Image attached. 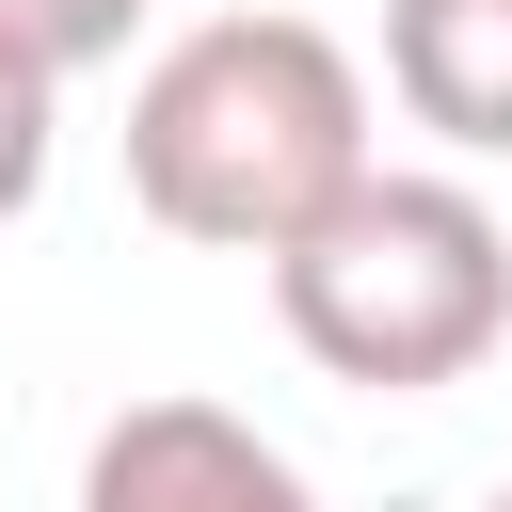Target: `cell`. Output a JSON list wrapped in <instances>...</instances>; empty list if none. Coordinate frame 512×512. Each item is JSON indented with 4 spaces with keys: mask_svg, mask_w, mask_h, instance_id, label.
Masks as SVG:
<instances>
[{
    "mask_svg": "<svg viewBox=\"0 0 512 512\" xmlns=\"http://www.w3.org/2000/svg\"><path fill=\"white\" fill-rule=\"evenodd\" d=\"M384 96L448 160H512V0H384Z\"/></svg>",
    "mask_w": 512,
    "mask_h": 512,
    "instance_id": "4",
    "label": "cell"
},
{
    "mask_svg": "<svg viewBox=\"0 0 512 512\" xmlns=\"http://www.w3.org/2000/svg\"><path fill=\"white\" fill-rule=\"evenodd\" d=\"M272 320L320 384H368V400H432L464 368H496L512 336V224L464 192V176H400L368 160L288 256H272Z\"/></svg>",
    "mask_w": 512,
    "mask_h": 512,
    "instance_id": "2",
    "label": "cell"
},
{
    "mask_svg": "<svg viewBox=\"0 0 512 512\" xmlns=\"http://www.w3.org/2000/svg\"><path fill=\"white\" fill-rule=\"evenodd\" d=\"M0 16H16V32H32L64 80H80V64H128V32H144L160 0H0Z\"/></svg>",
    "mask_w": 512,
    "mask_h": 512,
    "instance_id": "6",
    "label": "cell"
},
{
    "mask_svg": "<svg viewBox=\"0 0 512 512\" xmlns=\"http://www.w3.org/2000/svg\"><path fill=\"white\" fill-rule=\"evenodd\" d=\"M80 512H320V480L224 400H128L80 448Z\"/></svg>",
    "mask_w": 512,
    "mask_h": 512,
    "instance_id": "3",
    "label": "cell"
},
{
    "mask_svg": "<svg viewBox=\"0 0 512 512\" xmlns=\"http://www.w3.org/2000/svg\"><path fill=\"white\" fill-rule=\"evenodd\" d=\"M496 512H512V480H496Z\"/></svg>",
    "mask_w": 512,
    "mask_h": 512,
    "instance_id": "7",
    "label": "cell"
},
{
    "mask_svg": "<svg viewBox=\"0 0 512 512\" xmlns=\"http://www.w3.org/2000/svg\"><path fill=\"white\" fill-rule=\"evenodd\" d=\"M368 176V64L320 16H192L128 80V208L192 256H288Z\"/></svg>",
    "mask_w": 512,
    "mask_h": 512,
    "instance_id": "1",
    "label": "cell"
},
{
    "mask_svg": "<svg viewBox=\"0 0 512 512\" xmlns=\"http://www.w3.org/2000/svg\"><path fill=\"white\" fill-rule=\"evenodd\" d=\"M48 144H64V64H48V48L0 16V224L48 192Z\"/></svg>",
    "mask_w": 512,
    "mask_h": 512,
    "instance_id": "5",
    "label": "cell"
}]
</instances>
